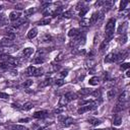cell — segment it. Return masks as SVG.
Listing matches in <instances>:
<instances>
[{
    "label": "cell",
    "instance_id": "obj_1",
    "mask_svg": "<svg viewBox=\"0 0 130 130\" xmlns=\"http://www.w3.org/2000/svg\"><path fill=\"white\" fill-rule=\"evenodd\" d=\"M115 23H116V19L115 18H111L109 19V21L106 24L105 27V35H106V39L112 40L113 36H114V30H115Z\"/></svg>",
    "mask_w": 130,
    "mask_h": 130
},
{
    "label": "cell",
    "instance_id": "obj_2",
    "mask_svg": "<svg viewBox=\"0 0 130 130\" xmlns=\"http://www.w3.org/2000/svg\"><path fill=\"white\" fill-rule=\"evenodd\" d=\"M58 120L62 124V126H64V127H70L71 125L74 124V120L71 117H68V116H65V115H59Z\"/></svg>",
    "mask_w": 130,
    "mask_h": 130
},
{
    "label": "cell",
    "instance_id": "obj_3",
    "mask_svg": "<svg viewBox=\"0 0 130 130\" xmlns=\"http://www.w3.org/2000/svg\"><path fill=\"white\" fill-rule=\"evenodd\" d=\"M6 130H27V128L23 125H19V124H9L5 126Z\"/></svg>",
    "mask_w": 130,
    "mask_h": 130
},
{
    "label": "cell",
    "instance_id": "obj_4",
    "mask_svg": "<svg viewBox=\"0 0 130 130\" xmlns=\"http://www.w3.org/2000/svg\"><path fill=\"white\" fill-rule=\"evenodd\" d=\"M49 113L48 111H45V110H42V111H37L34 113L32 117L34 118H37V119H45L46 117H48Z\"/></svg>",
    "mask_w": 130,
    "mask_h": 130
},
{
    "label": "cell",
    "instance_id": "obj_5",
    "mask_svg": "<svg viewBox=\"0 0 130 130\" xmlns=\"http://www.w3.org/2000/svg\"><path fill=\"white\" fill-rule=\"evenodd\" d=\"M126 107H127V102H126V103H120V102H119V103L116 105V107L113 109V113L117 114V113H119V112H122Z\"/></svg>",
    "mask_w": 130,
    "mask_h": 130
},
{
    "label": "cell",
    "instance_id": "obj_6",
    "mask_svg": "<svg viewBox=\"0 0 130 130\" xmlns=\"http://www.w3.org/2000/svg\"><path fill=\"white\" fill-rule=\"evenodd\" d=\"M25 22H26V18H25V17H24V18H23V17H22V18L20 17V18L16 19L15 21H13L11 26H12L13 28H15V27H19V26H21L22 24H24Z\"/></svg>",
    "mask_w": 130,
    "mask_h": 130
},
{
    "label": "cell",
    "instance_id": "obj_7",
    "mask_svg": "<svg viewBox=\"0 0 130 130\" xmlns=\"http://www.w3.org/2000/svg\"><path fill=\"white\" fill-rule=\"evenodd\" d=\"M113 125L114 126H120L122 124V116L120 114H115L113 117Z\"/></svg>",
    "mask_w": 130,
    "mask_h": 130
},
{
    "label": "cell",
    "instance_id": "obj_8",
    "mask_svg": "<svg viewBox=\"0 0 130 130\" xmlns=\"http://www.w3.org/2000/svg\"><path fill=\"white\" fill-rule=\"evenodd\" d=\"M0 44H1L2 47H11V46L13 45V40H10V39L4 37V38L1 40Z\"/></svg>",
    "mask_w": 130,
    "mask_h": 130
},
{
    "label": "cell",
    "instance_id": "obj_9",
    "mask_svg": "<svg viewBox=\"0 0 130 130\" xmlns=\"http://www.w3.org/2000/svg\"><path fill=\"white\" fill-rule=\"evenodd\" d=\"M128 98H129V91L126 89L124 90L120 95H119V102L120 103H126L128 101Z\"/></svg>",
    "mask_w": 130,
    "mask_h": 130
},
{
    "label": "cell",
    "instance_id": "obj_10",
    "mask_svg": "<svg viewBox=\"0 0 130 130\" xmlns=\"http://www.w3.org/2000/svg\"><path fill=\"white\" fill-rule=\"evenodd\" d=\"M32 53H34V48H31V47H27V48L22 50V56L25 59L28 58L30 55H32Z\"/></svg>",
    "mask_w": 130,
    "mask_h": 130
},
{
    "label": "cell",
    "instance_id": "obj_11",
    "mask_svg": "<svg viewBox=\"0 0 130 130\" xmlns=\"http://www.w3.org/2000/svg\"><path fill=\"white\" fill-rule=\"evenodd\" d=\"M53 81H54V79H53V78L48 77V78H46L45 80H43V81L39 84V87L43 88V87H46V86H48V85H51V84L53 83Z\"/></svg>",
    "mask_w": 130,
    "mask_h": 130
},
{
    "label": "cell",
    "instance_id": "obj_12",
    "mask_svg": "<svg viewBox=\"0 0 130 130\" xmlns=\"http://www.w3.org/2000/svg\"><path fill=\"white\" fill-rule=\"evenodd\" d=\"M20 15H21V13L19 12V11H12V12H10V14H9V19L10 20H12V22L13 21H15L16 19H18V18H20Z\"/></svg>",
    "mask_w": 130,
    "mask_h": 130
},
{
    "label": "cell",
    "instance_id": "obj_13",
    "mask_svg": "<svg viewBox=\"0 0 130 130\" xmlns=\"http://www.w3.org/2000/svg\"><path fill=\"white\" fill-rule=\"evenodd\" d=\"M105 62L106 63H112V62H116V53H110L106 56L105 58Z\"/></svg>",
    "mask_w": 130,
    "mask_h": 130
},
{
    "label": "cell",
    "instance_id": "obj_14",
    "mask_svg": "<svg viewBox=\"0 0 130 130\" xmlns=\"http://www.w3.org/2000/svg\"><path fill=\"white\" fill-rule=\"evenodd\" d=\"M91 92H92L91 88H89V87H83V88H81V89L78 90L77 94H79V95H88Z\"/></svg>",
    "mask_w": 130,
    "mask_h": 130
},
{
    "label": "cell",
    "instance_id": "obj_15",
    "mask_svg": "<svg viewBox=\"0 0 130 130\" xmlns=\"http://www.w3.org/2000/svg\"><path fill=\"white\" fill-rule=\"evenodd\" d=\"M127 56V52L126 51H123V52H120V53H117L116 54V62H121L123 61Z\"/></svg>",
    "mask_w": 130,
    "mask_h": 130
},
{
    "label": "cell",
    "instance_id": "obj_16",
    "mask_svg": "<svg viewBox=\"0 0 130 130\" xmlns=\"http://www.w3.org/2000/svg\"><path fill=\"white\" fill-rule=\"evenodd\" d=\"M99 18H100L99 12H94V13H92V15L90 16V18L88 19V21H89V25L94 24V23L98 21V19H99Z\"/></svg>",
    "mask_w": 130,
    "mask_h": 130
},
{
    "label": "cell",
    "instance_id": "obj_17",
    "mask_svg": "<svg viewBox=\"0 0 130 130\" xmlns=\"http://www.w3.org/2000/svg\"><path fill=\"white\" fill-rule=\"evenodd\" d=\"M37 35H38V28H37V27H32V28H30V29L28 30V32H27V38L31 40V39L36 38Z\"/></svg>",
    "mask_w": 130,
    "mask_h": 130
},
{
    "label": "cell",
    "instance_id": "obj_18",
    "mask_svg": "<svg viewBox=\"0 0 130 130\" xmlns=\"http://www.w3.org/2000/svg\"><path fill=\"white\" fill-rule=\"evenodd\" d=\"M95 65H96V61H95L94 59L89 58V59H87V60L85 61V66H86V68L91 69V68H93Z\"/></svg>",
    "mask_w": 130,
    "mask_h": 130
},
{
    "label": "cell",
    "instance_id": "obj_19",
    "mask_svg": "<svg viewBox=\"0 0 130 130\" xmlns=\"http://www.w3.org/2000/svg\"><path fill=\"white\" fill-rule=\"evenodd\" d=\"M127 22H124V23H122V24H120V26L118 27V34H120V35H125V32H126V29H127Z\"/></svg>",
    "mask_w": 130,
    "mask_h": 130
},
{
    "label": "cell",
    "instance_id": "obj_20",
    "mask_svg": "<svg viewBox=\"0 0 130 130\" xmlns=\"http://www.w3.org/2000/svg\"><path fill=\"white\" fill-rule=\"evenodd\" d=\"M79 34H80V31H79L78 28H71V29L68 31V36H69L70 38H75V37H77Z\"/></svg>",
    "mask_w": 130,
    "mask_h": 130
},
{
    "label": "cell",
    "instance_id": "obj_21",
    "mask_svg": "<svg viewBox=\"0 0 130 130\" xmlns=\"http://www.w3.org/2000/svg\"><path fill=\"white\" fill-rule=\"evenodd\" d=\"M64 95H65V98H66V99H67L69 102L77 99V94H76V93H74V92H71V91H69V92L65 93Z\"/></svg>",
    "mask_w": 130,
    "mask_h": 130
},
{
    "label": "cell",
    "instance_id": "obj_22",
    "mask_svg": "<svg viewBox=\"0 0 130 130\" xmlns=\"http://www.w3.org/2000/svg\"><path fill=\"white\" fill-rule=\"evenodd\" d=\"M88 123L90 124V125H92V126H98V125H100L101 123H102V121L100 120V119H96V118H88Z\"/></svg>",
    "mask_w": 130,
    "mask_h": 130
},
{
    "label": "cell",
    "instance_id": "obj_23",
    "mask_svg": "<svg viewBox=\"0 0 130 130\" xmlns=\"http://www.w3.org/2000/svg\"><path fill=\"white\" fill-rule=\"evenodd\" d=\"M100 77H98V76H93V77H91V78H89V80H88V83L90 84V85H98L99 83H100Z\"/></svg>",
    "mask_w": 130,
    "mask_h": 130
},
{
    "label": "cell",
    "instance_id": "obj_24",
    "mask_svg": "<svg viewBox=\"0 0 130 130\" xmlns=\"http://www.w3.org/2000/svg\"><path fill=\"white\" fill-rule=\"evenodd\" d=\"M44 62H45V58L44 57H35L31 60L32 64H43Z\"/></svg>",
    "mask_w": 130,
    "mask_h": 130
},
{
    "label": "cell",
    "instance_id": "obj_25",
    "mask_svg": "<svg viewBox=\"0 0 130 130\" xmlns=\"http://www.w3.org/2000/svg\"><path fill=\"white\" fill-rule=\"evenodd\" d=\"M69 103V101L65 98V95H63V96H61L60 98V100H59V103H58V105H59V107H64V106H66L67 104Z\"/></svg>",
    "mask_w": 130,
    "mask_h": 130
},
{
    "label": "cell",
    "instance_id": "obj_26",
    "mask_svg": "<svg viewBox=\"0 0 130 130\" xmlns=\"http://www.w3.org/2000/svg\"><path fill=\"white\" fill-rule=\"evenodd\" d=\"M35 69H36V67L35 66H28L26 69H25V74L27 75V76H32L34 75V72H35Z\"/></svg>",
    "mask_w": 130,
    "mask_h": 130
},
{
    "label": "cell",
    "instance_id": "obj_27",
    "mask_svg": "<svg viewBox=\"0 0 130 130\" xmlns=\"http://www.w3.org/2000/svg\"><path fill=\"white\" fill-rule=\"evenodd\" d=\"M32 107H34L32 103H30V102H27V103H24V104L21 106V109H22V110H24V111H28V110L32 109Z\"/></svg>",
    "mask_w": 130,
    "mask_h": 130
},
{
    "label": "cell",
    "instance_id": "obj_28",
    "mask_svg": "<svg viewBox=\"0 0 130 130\" xmlns=\"http://www.w3.org/2000/svg\"><path fill=\"white\" fill-rule=\"evenodd\" d=\"M44 74V69L43 68H36L35 69V72H34V75L32 76H41Z\"/></svg>",
    "mask_w": 130,
    "mask_h": 130
},
{
    "label": "cell",
    "instance_id": "obj_29",
    "mask_svg": "<svg viewBox=\"0 0 130 130\" xmlns=\"http://www.w3.org/2000/svg\"><path fill=\"white\" fill-rule=\"evenodd\" d=\"M35 11H36V8H34V7L32 8H27V9L24 10V16H29V15L34 14Z\"/></svg>",
    "mask_w": 130,
    "mask_h": 130
},
{
    "label": "cell",
    "instance_id": "obj_30",
    "mask_svg": "<svg viewBox=\"0 0 130 130\" xmlns=\"http://www.w3.org/2000/svg\"><path fill=\"white\" fill-rule=\"evenodd\" d=\"M52 40H53V38H52V36H51V35H49V34L44 35V36H43V38H42V42H46V43L51 42Z\"/></svg>",
    "mask_w": 130,
    "mask_h": 130
},
{
    "label": "cell",
    "instance_id": "obj_31",
    "mask_svg": "<svg viewBox=\"0 0 130 130\" xmlns=\"http://www.w3.org/2000/svg\"><path fill=\"white\" fill-rule=\"evenodd\" d=\"M31 83H32V80H31V79H27V80H25V81L22 82L21 87H23V88H27V87H29V86L31 85Z\"/></svg>",
    "mask_w": 130,
    "mask_h": 130
},
{
    "label": "cell",
    "instance_id": "obj_32",
    "mask_svg": "<svg viewBox=\"0 0 130 130\" xmlns=\"http://www.w3.org/2000/svg\"><path fill=\"white\" fill-rule=\"evenodd\" d=\"M110 41H111V40H109V39H105V40L103 41V43L101 44V46H100V50H101V51L104 50V49L108 46V44L110 43Z\"/></svg>",
    "mask_w": 130,
    "mask_h": 130
},
{
    "label": "cell",
    "instance_id": "obj_33",
    "mask_svg": "<svg viewBox=\"0 0 130 130\" xmlns=\"http://www.w3.org/2000/svg\"><path fill=\"white\" fill-rule=\"evenodd\" d=\"M90 94H92L94 98L101 99V98H102V90H101V89H95V90H94V91H92Z\"/></svg>",
    "mask_w": 130,
    "mask_h": 130
},
{
    "label": "cell",
    "instance_id": "obj_34",
    "mask_svg": "<svg viewBox=\"0 0 130 130\" xmlns=\"http://www.w3.org/2000/svg\"><path fill=\"white\" fill-rule=\"evenodd\" d=\"M115 94H116V91H115L114 89H109V90L107 91V96H108L109 100H112V99L115 96Z\"/></svg>",
    "mask_w": 130,
    "mask_h": 130
},
{
    "label": "cell",
    "instance_id": "obj_35",
    "mask_svg": "<svg viewBox=\"0 0 130 130\" xmlns=\"http://www.w3.org/2000/svg\"><path fill=\"white\" fill-rule=\"evenodd\" d=\"M50 22H51V19L50 18H44V19L40 20L38 22V24H40V25H46V24H49Z\"/></svg>",
    "mask_w": 130,
    "mask_h": 130
},
{
    "label": "cell",
    "instance_id": "obj_36",
    "mask_svg": "<svg viewBox=\"0 0 130 130\" xmlns=\"http://www.w3.org/2000/svg\"><path fill=\"white\" fill-rule=\"evenodd\" d=\"M62 10H63V9H62V7H58V8H57L54 12H52L51 14H52L54 17H55V16H58V15H60V13L62 12Z\"/></svg>",
    "mask_w": 130,
    "mask_h": 130
},
{
    "label": "cell",
    "instance_id": "obj_37",
    "mask_svg": "<svg viewBox=\"0 0 130 130\" xmlns=\"http://www.w3.org/2000/svg\"><path fill=\"white\" fill-rule=\"evenodd\" d=\"M79 24H80V26H82V27H86V26L89 25V21H88V19H82V20L79 22Z\"/></svg>",
    "mask_w": 130,
    "mask_h": 130
},
{
    "label": "cell",
    "instance_id": "obj_38",
    "mask_svg": "<svg viewBox=\"0 0 130 130\" xmlns=\"http://www.w3.org/2000/svg\"><path fill=\"white\" fill-rule=\"evenodd\" d=\"M128 5V1H122L121 3H120V11H122V10H124V9H126V6Z\"/></svg>",
    "mask_w": 130,
    "mask_h": 130
},
{
    "label": "cell",
    "instance_id": "obj_39",
    "mask_svg": "<svg viewBox=\"0 0 130 130\" xmlns=\"http://www.w3.org/2000/svg\"><path fill=\"white\" fill-rule=\"evenodd\" d=\"M87 10H88V8H87V7H83V8H81V9H80V11H79V16H80V17L84 16V15L86 14Z\"/></svg>",
    "mask_w": 130,
    "mask_h": 130
},
{
    "label": "cell",
    "instance_id": "obj_40",
    "mask_svg": "<svg viewBox=\"0 0 130 130\" xmlns=\"http://www.w3.org/2000/svg\"><path fill=\"white\" fill-rule=\"evenodd\" d=\"M62 16L65 17V18H70V17L72 16V11H71V10H68V11L64 12V13L62 14Z\"/></svg>",
    "mask_w": 130,
    "mask_h": 130
},
{
    "label": "cell",
    "instance_id": "obj_41",
    "mask_svg": "<svg viewBox=\"0 0 130 130\" xmlns=\"http://www.w3.org/2000/svg\"><path fill=\"white\" fill-rule=\"evenodd\" d=\"M103 80L104 81H109L110 80V75H109L108 72H104V74H103Z\"/></svg>",
    "mask_w": 130,
    "mask_h": 130
},
{
    "label": "cell",
    "instance_id": "obj_42",
    "mask_svg": "<svg viewBox=\"0 0 130 130\" xmlns=\"http://www.w3.org/2000/svg\"><path fill=\"white\" fill-rule=\"evenodd\" d=\"M64 83H65V81H64L63 79H58V80L55 81V84L58 85V86H61V85H63Z\"/></svg>",
    "mask_w": 130,
    "mask_h": 130
},
{
    "label": "cell",
    "instance_id": "obj_43",
    "mask_svg": "<svg viewBox=\"0 0 130 130\" xmlns=\"http://www.w3.org/2000/svg\"><path fill=\"white\" fill-rule=\"evenodd\" d=\"M0 99L7 100V99H9V94H7V93H5V92H0Z\"/></svg>",
    "mask_w": 130,
    "mask_h": 130
},
{
    "label": "cell",
    "instance_id": "obj_44",
    "mask_svg": "<svg viewBox=\"0 0 130 130\" xmlns=\"http://www.w3.org/2000/svg\"><path fill=\"white\" fill-rule=\"evenodd\" d=\"M75 8H76V10H80L81 8H83V2H78L77 4H76V6H75Z\"/></svg>",
    "mask_w": 130,
    "mask_h": 130
},
{
    "label": "cell",
    "instance_id": "obj_45",
    "mask_svg": "<svg viewBox=\"0 0 130 130\" xmlns=\"http://www.w3.org/2000/svg\"><path fill=\"white\" fill-rule=\"evenodd\" d=\"M5 24H7V20H6L4 17L0 18V27H1V26H4Z\"/></svg>",
    "mask_w": 130,
    "mask_h": 130
},
{
    "label": "cell",
    "instance_id": "obj_46",
    "mask_svg": "<svg viewBox=\"0 0 130 130\" xmlns=\"http://www.w3.org/2000/svg\"><path fill=\"white\" fill-rule=\"evenodd\" d=\"M8 72H9V74L10 75H12V76H16L17 75V71L13 68V69H10V70H8Z\"/></svg>",
    "mask_w": 130,
    "mask_h": 130
},
{
    "label": "cell",
    "instance_id": "obj_47",
    "mask_svg": "<svg viewBox=\"0 0 130 130\" xmlns=\"http://www.w3.org/2000/svg\"><path fill=\"white\" fill-rule=\"evenodd\" d=\"M11 107H12L13 109H21V106H20L18 103H12V104H11Z\"/></svg>",
    "mask_w": 130,
    "mask_h": 130
},
{
    "label": "cell",
    "instance_id": "obj_48",
    "mask_svg": "<svg viewBox=\"0 0 130 130\" xmlns=\"http://www.w3.org/2000/svg\"><path fill=\"white\" fill-rule=\"evenodd\" d=\"M67 74H68V70H63V71H61L60 72V77H65V76H67Z\"/></svg>",
    "mask_w": 130,
    "mask_h": 130
},
{
    "label": "cell",
    "instance_id": "obj_49",
    "mask_svg": "<svg viewBox=\"0 0 130 130\" xmlns=\"http://www.w3.org/2000/svg\"><path fill=\"white\" fill-rule=\"evenodd\" d=\"M129 68V63H124L121 65V69L122 70H125V69H128Z\"/></svg>",
    "mask_w": 130,
    "mask_h": 130
},
{
    "label": "cell",
    "instance_id": "obj_50",
    "mask_svg": "<svg viewBox=\"0 0 130 130\" xmlns=\"http://www.w3.org/2000/svg\"><path fill=\"white\" fill-rule=\"evenodd\" d=\"M127 42V36L126 35H123V37H122V39H121V43L122 44H125Z\"/></svg>",
    "mask_w": 130,
    "mask_h": 130
},
{
    "label": "cell",
    "instance_id": "obj_51",
    "mask_svg": "<svg viewBox=\"0 0 130 130\" xmlns=\"http://www.w3.org/2000/svg\"><path fill=\"white\" fill-rule=\"evenodd\" d=\"M104 4H105V1H98V2H95V6H98V7H100V6L104 5Z\"/></svg>",
    "mask_w": 130,
    "mask_h": 130
},
{
    "label": "cell",
    "instance_id": "obj_52",
    "mask_svg": "<svg viewBox=\"0 0 130 130\" xmlns=\"http://www.w3.org/2000/svg\"><path fill=\"white\" fill-rule=\"evenodd\" d=\"M61 59H62V53H60V54H59L58 58H56V61H60Z\"/></svg>",
    "mask_w": 130,
    "mask_h": 130
},
{
    "label": "cell",
    "instance_id": "obj_53",
    "mask_svg": "<svg viewBox=\"0 0 130 130\" xmlns=\"http://www.w3.org/2000/svg\"><path fill=\"white\" fill-rule=\"evenodd\" d=\"M27 121H29V119H28V118H25V119H20V120H19V122H27Z\"/></svg>",
    "mask_w": 130,
    "mask_h": 130
},
{
    "label": "cell",
    "instance_id": "obj_54",
    "mask_svg": "<svg viewBox=\"0 0 130 130\" xmlns=\"http://www.w3.org/2000/svg\"><path fill=\"white\" fill-rule=\"evenodd\" d=\"M126 76H128V77L130 76V74H129V70H127V72H126Z\"/></svg>",
    "mask_w": 130,
    "mask_h": 130
},
{
    "label": "cell",
    "instance_id": "obj_55",
    "mask_svg": "<svg viewBox=\"0 0 130 130\" xmlns=\"http://www.w3.org/2000/svg\"><path fill=\"white\" fill-rule=\"evenodd\" d=\"M38 130H49L48 128H40V129H38Z\"/></svg>",
    "mask_w": 130,
    "mask_h": 130
},
{
    "label": "cell",
    "instance_id": "obj_56",
    "mask_svg": "<svg viewBox=\"0 0 130 130\" xmlns=\"http://www.w3.org/2000/svg\"><path fill=\"white\" fill-rule=\"evenodd\" d=\"M95 130H111V129H95Z\"/></svg>",
    "mask_w": 130,
    "mask_h": 130
},
{
    "label": "cell",
    "instance_id": "obj_57",
    "mask_svg": "<svg viewBox=\"0 0 130 130\" xmlns=\"http://www.w3.org/2000/svg\"><path fill=\"white\" fill-rule=\"evenodd\" d=\"M1 8H2V6H1V5H0V10H1Z\"/></svg>",
    "mask_w": 130,
    "mask_h": 130
},
{
    "label": "cell",
    "instance_id": "obj_58",
    "mask_svg": "<svg viewBox=\"0 0 130 130\" xmlns=\"http://www.w3.org/2000/svg\"><path fill=\"white\" fill-rule=\"evenodd\" d=\"M0 116H1V112H0Z\"/></svg>",
    "mask_w": 130,
    "mask_h": 130
},
{
    "label": "cell",
    "instance_id": "obj_59",
    "mask_svg": "<svg viewBox=\"0 0 130 130\" xmlns=\"http://www.w3.org/2000/svg\"><path fill=\"white\" fill-rule=\"evenodd\" d=\"M0 77H1V74H0Z\"/></svg>",
    "mask_w": 130,
    "mask_h": 130
}]
</instances>
